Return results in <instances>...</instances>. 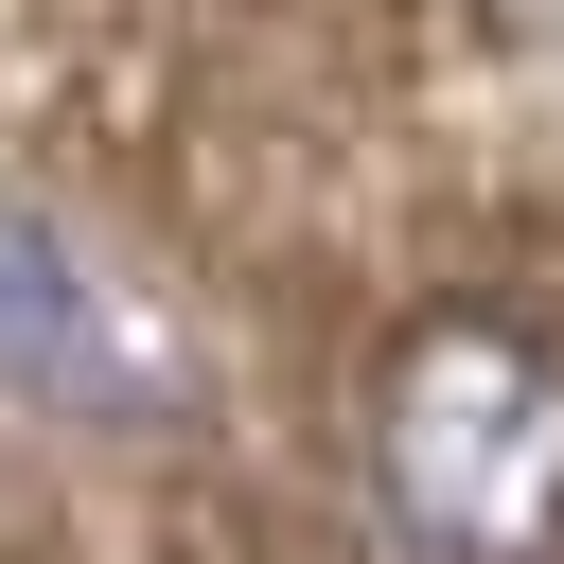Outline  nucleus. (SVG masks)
<instances>
[{"label": "nucleus", "mask_w": 564, "mask_h": 564, "mask_svg": "<svg viewBox=\"0 0 564 564\" xmlns=\"http://www.w3.org/2000/svg\"><path fill=\"white\" fill-rule=\"evenodd\" d=\"M370 494L423 564H564V352L494 335V317H441L388 370Z\"/></svg>", "instance_id": "obj_1"}]
</instances>
